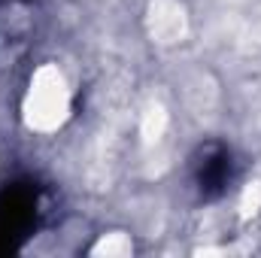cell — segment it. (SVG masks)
I'll list each match as a JSON object with an SVG mask.
<instances>
[{"mask_svg":"<svg viewBox=\"0 0 261 258\" xmlns=\"http://www.w3.org/2000/svg\"><path fill=\"white\" fill-rule=\"evenodd\" d=\"M195 183L203 197H219L234 183V155L228 146L210 143L200 149L195 161Z\"/></svg>","mask_w":261,"mask_h":258,"instance_id":"1","label":"cell"}]
</instances>
